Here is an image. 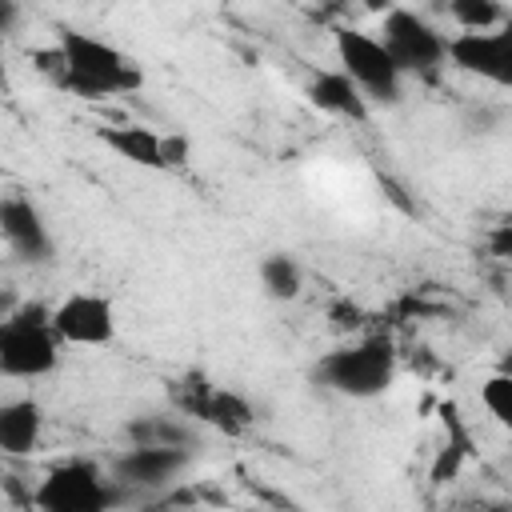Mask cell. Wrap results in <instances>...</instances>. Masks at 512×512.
<instances>
[{
    "label": "cell",
    "mask_w": 512,
    "mask_h": 512,
    "mask_svg": "<svg viewBox=\"0 0 512 512\" xmlns=\"http://www.w3.org/2000/svg\"><path fill=\"white\" fill-rule=\"evenodd\" d=\"M260 284L272 300H296L304 288V268L288 252H268L260 260Z\"/></svg>",
    "instance_id": "obj_16"
},
{
    "label": "cell",
    "mask_w": 512,
    "mask_h": 512,
    "mask_svg": "<svg viewBox=\"0 0 512 512\" xmlns=\"http://www.w3.org/2000/svg\"><path fill=\"white\" fill-rule=\"evenodd\" d=\"M60 364V336L52 332V308L16 304L0 316V376L40 380Z\"/></svg>",
    "instance_id": "obj_2"
},
{
    "label": "cell",
    "mask_w": 512,
    "mask_h": 512,
    "mask_svg": "<svg viewBox=\"0 0 512 512\" xmlns=\"http://www.w3.org/2000/svg\"><path fill=\"white\" fill-rule=\"evenodd\" d=\"M308 100H312L320 112H328V116L356 120V124L368 120V100H364V92H360L340 68H336V72H316V76L308 80Z\"/></svg>",
    "instance_id": "obj_14"
},
{
    "label": "cell",
    "mask_w": 512,
    "mask_h": 512,
    "mask_svg": "<svg viewBox=\"0 0 512 512\" xmlns=\"http://www.w3.org/2000/svg\"><path fill=\"white\" fill-rule=\"evenodd\" d=\"M192 464L188 448H160V444H132L112 460V480L128 488H168Z\"/></svg>",
    "instance_id": "obj_11"
},
{
    "label": "cell",
    "mask_w": 512,
    "mask_h": 512,
    "mask_svg": "<svg viewBox=\"0 0 512 512\" xmlns=\"http://www.w3.org/2000/svg\"><path fill=\"white\" fill-rule=\"evenodd\" d=\"M448 16H452L464 32H488V28L508 24L504 0H448Z\"/></svg>",
    "instance_id": "obj_17"
},
{
    "label": "cell",
    "mask_w": 512,
    "mask_h": 512,
    "mask_svg": "<svg viewBox=\"0 0 512 512\" xmlns=\"http://www.w3.org/2000/svg\"><path fill=\"white\" fill-rule=\"evenodd\" d=\"M0 84H8V72H4V32H0Z\"/></svg>",
    "instance_id": "obj_22"
},
{
    "label": "cell",
    "mask_w": 512,
    "mask_h": 512,
    "mask_svg": "<svg viewBox=\"0 0 512 512\" xmlns=\"http://www.w3.org/2000/svg\"><path fill=\"white\" fill-rule=\"evenodd\" d=\"M100 144L136 168H180L188 160V140L180 132H156L144 124L100 128Z\"/></svg>",
    "instance_id": "obj_9"
},
{
    "label": "cell",
    "mask_w": 512,
    "mask_h": 512,
    "mask_svg": "<svg viewBox=\"0 0 512 512\" xmlns=\"http://www.w3.org/2000/svg\"><path fill=\"white\" fill-rule=\"evenodd\" d=\"M0 236L8 240V248L28 260V264H48L56 244H52V232L40 216V208L24 196V192H4L0 196Z\"/></svg>",
    "instance_id": "obj_12"
},
{
    "label": "cell",
    "mask_w": 512,
    "mask_h": 512,
    "mask_svg": "<svg viewBox=\"0 0 512 512\" xmlns=\"http://www.w3.org/2000/svg\"><path fill=\"white\" fill-rule=\"evenodd\" d=\"M0 480H4V452H0Z\"/></svg>",
    "instance_id": "obj_23"
},
{
    "label": "cell",
    "mask_w": 512,
    "mask_h": 512,
    "mask_svg": "<svg viewBox=\"0 0 512 512\" xmlns=\"http://www.w3.org/2000/svg\"><path fill=\"white\" fill-rule=\"evenodd\" d=\"M16 16H20L16 0H0V32H4V36H8L12 28H16Z\"/></svg>",
    "instance_id": "obj_19"
},
{
    "label": "cell",
    "mask_w": 512,
    "mask_h": 512,
    "mask_svg": "<svg viewBox=\"0 0 512 512\" xmlns=\"http://www.w3.org/2000/svg\"><path fill=\"white\" fill-rule=\"evenodd\" d=\"M16 304H20V296H16L12 288H0V316H8Z\"/></svg>",
    "instance_id": "obj_20"
},
{
    "label": "cell",
    "mask_w": 512,
    "mask_h": 512,
    "mask_svg": "<svg viewBox=\"0 0 512 512\" xmlns=\"http://www.w3.org/2000/svg\"><path fill=\"white\" fill-rule=\"evenodd\" d=\"M0 176H4V164H0Z\"/></svg>",
    "instance_id": "obj_24"
},
{
    "label": "cell",
    "mask_w": 512,
    "mask_h": 512,
    "mask_svg": "<svg viewBox=\"0 0 512 512\" xmlns=\"http://www.w3.org/2000/svg\"><path fill=\"white\" fill-rule=\"evenodd\" d=\"M52 332L60 336V344H84V348L112 344L116 308L100 292H72L52 308Z\"/></svg>",
    "instance_id": "obj_10"
},
{
    "label": "cell",
    "mask_w": 512,
    "mask_h": 512,
    "mask_svg": "<svg viewBox=\"0 0 512 512\" xmlns=\"http://www.w3.org/2000/svg\"><path fill=\"white\" fill-rule=\"evenodd\" d=\"M380 44L388 48L400 76H436L444 64V36L412 8H388Z\"/></svg>",
    "instance_id": "obj_6"
},
{
    "label": "cell",
    "mask_w": 512,
    "mask_h": 512,
    "mask_svg": "<svg viewBox=\"0 0 512 512\" xmlns=\"http://www.w3.org/2000/svg\"><path fill=\"white\" fill-rule=\"evenodd\" d=\"M364 4H368L372 12H388V8H392V0H364Z\"/></svg>",
    "instance_id": "obj_21"
},
{
    "label": "cell",
    "mask_w": 512,
    "mask_h": 512,
    "mask_svg": "<svg viewBox=\"0 0 512 512\" xmlns=\"http://www.w3.org/2000/svg\"><path fill=\"white\" fill-rule=\"evenodd\" d=\"M396 376V348L388 336H368L356 344H344L316 364V380L340 396L372 400L380 396Z\"/></svg>",
    "instance_id": "obj_3"
},
{
    "label": "cell",
    "mask_w": 512,
    "mask_h": 512,
    "mask_svg": "<svg viewBox=\"0 0 512 512\" xmlns=\"http://www.w3.org/2000/svg\"><path fill=\"white\" fill-rule=\"evenodd\" d=\"M44 436V408L36 400H4L0 404V452L32 456Z\"/></svg>",
    "instance_id": "obj_13"
},
{
    "label": "cell",
    "mask_w": 512,
    "mask_h": 512,
    "mask_svg": "<svg viewBox=\"0 0 512 512\" xmlns=\"http://www.w3.org/2000/svg\"><path fill=\"white\" fill-rule=\"evenodd\" d=\"M444 60H452L460 72L480 76L496 88L512 84V28H488V32H460L444 40Z\"/></svg>",
    "instance_id": "obj_8"
},
{
    "label": "cell",
    "mask_w": 512,
    "mask_h": 512,
    "mask_svg": "<svg viewBox=\"0 0 512 512\" xmlns=\"http://www.w3.org/2000/svg\"><path fill=\"white\" fill-rule=\"evenodd\" d=\"M124 500H128V492L116 480H108L100 472V464H92V460L56 464L32 492V504L44 512H108Z\"/></svg>",
    "instance_id": "obj_4"
},
{
    "label": "cell",
    "mask_w": 512,
    "mask_h": 512,
    "mask_svg": "<svg viewBox=\"0 0 512 512\" xmlns=\"http://www.w3.org/2000/svg\"><path fill=\"white\" fill-rule=\"evenodd\" d=\"M336 60H340V72L364 92V100H380V104H396L400 100L404 76L392 64V56L380 44V36H368L360 28L340 24L336 28Z\"/></svg>",
    "instance_id": "obj_5"
},
{
    "label": "cell",
    "mask_w": 512,
    "mask_h": 512,
    "mask_svg": "<svg viewBox=\"0 0 512 512\" xmlns=\"http://www.w3.org/2000/svg\"><path fill=\"white\" fill-rule=\"evenodd\" d=\"M480 400H484V408H488V412H492L500 424H512V376L496 372L492 380H484Z\"/></svg>",
    "instance_id": "obj_18"
},
{
    "label": "cell",
    "mask_w": 512,
    "mask_h": 512,
    "mask_svg": "<svg viewBox=\"0 0 512 512\" xmlns=\"http://www.w3.org/2000/svg\"><path fill=\"white\" fill-rule=\"evenodd\" d=\"M44 72H52L56 88H64L76 100H112L128 96L144 84V72L108 40L88 36L80 28H60L56 48L40 56Z\"/></svg>",
    "instance_id": "obj_1"
},
{
    "label": "cell",
    "mask_w": 512,
    "mask_h": 512,
    "mask_svg": "<svg viewBox=\"0 0 512 512\" xmlns=\"http://www.w3.org/2000/svg\"><path fill=\"white\" fill-rule=\"evenodd\" d=\"M172 400H176V408H180L188 420H196V424H212V428H220L224 436H240V432H248L252 420H256L252 404H248L240 392L220 388V384L204 380L200 372L176 380Z\"/></svg>",
    "instance_id": "obj_7"
},
{
    "label": "cell",
    "mask_w": 512,
    "mask_h": 512,
    "mask_svg": "<svg viewBox=\"0 0 512 512\" xmlns=\"http://www.w3.org/2000/svg\"><path fill=\"white\" fill-rule=\"evenodd\" d=\"M128 440L132 444H160V448H196L200 432L196 420H188L184 412H144L136 420H128Z\"/></svg>",
    "instance_id": "obj_15"
}]
</instances>
